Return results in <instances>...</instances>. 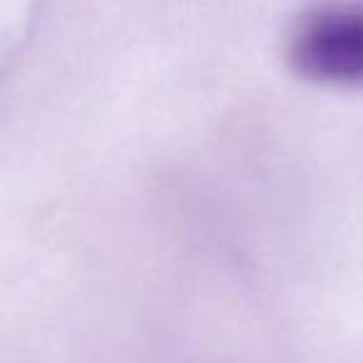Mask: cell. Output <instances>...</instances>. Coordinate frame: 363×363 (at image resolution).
Instances as JSON below:
<instances>
[{
    "mask_svg": "<svg viewBox=\"0 0 363 363\" xmlns=\"http://www.w3.org/2000/svg\"><path fill=\"white\" fill-rule=\"evenodd\" d=\"M294 70L333 87L363 85V11L326 8L296 28L289 45Z\"/></svg>",
    "mask_w": 363,
    "mask_h": 363,
    "instance_id": "6da1fadb",
    "label": "cell"
}]
</instances>
